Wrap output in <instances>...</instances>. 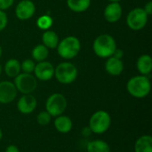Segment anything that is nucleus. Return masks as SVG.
I'll return each mask as SVG.
<instances>
[{"label":"nucleus","mask_w":152,"mask_h":152,"mask_svg":"<svg viewBox=\"0 0 152 152\" xmlns=\"http://www.w3.org/2000/svg\"><path fill=\"white\" fill-rule=\"evenodd\" d=\"M93 50L98 57L107 59L113 56L115 51L117 50L116 40L109 34H102L94 39Z\"/></svg>","instance_id":"obj_1"},{"label":"nucleus","mask_w":152,"mask_h":152,"mask_svg":"<svg viewBox=\"0 0 152 152\" xmlns=\"http://www.w3.org/2000/svg\"><path fill=\"white\" fill-rule=\"evenodd\" d=\"M151 89L150 78L144 75L131 77L126 84V90L134 98L142 99L146 97Z\"/></svg>","instance_id":"obj_2"},{"label":"nucleus","mask_w":152,"mask_h":152,"mask_svg":"<svg viewBox=\"0 0 152 152\" xmlns=\"http://www.w3.org/2000/svg\"><path fill=\"white\" fill-rule=\"evenodd\" d=\"M56 48L58 54L61 58L65 60H71L79 53L81 50V44L77 37L69 36L60 41Z\"/></svg>","instance_id":"obj_3"},{"label":"nucleus","mask_w":152,"mask_h":152,"mask_svg":"<svg viewBox=\"0 0 152 152\" xmlns=\"http://www.w3.org/2000/svg\"><path fill=\"white\" fill-rule=\"evenodd\" d=\"M111 125L110 115L105 110H97L89 119V128L92 133L102 134L107 132Z\"/></svg>","instance_id":"obj_4"},{"label":"nucleus","mask_w":152,"mask_h":152,"mask_svg":"<svg viewBox=\"0 0 152 152\" xmlns=\"http://www.w3.org/2000/svg\"><path fill=\"white\" fill-rule=\"evenodd\" d=\"M54 77L61 84H71L77 77V69L71 62H61L54 69Z\"/></svg>","instance_id":"obj_5"},{"label":"nucleus","mask_w":152,"mask_h":152,"mask_svg":"<svg viewBox=\"0 0 152 152\" xmlns=\"http://www.w3.org/2000/svg\"><path fill=\"white\" fill-rule=\"evenodd\" d=\"M67 99L66 97L59 93L51 94L45 102V110L52 117H58L62 115L67 109Z\"/></svg>","instance_id":"obj_6"},{"label":"nucleus","mask_w":152,"mask_h":152,"mask_svg":"<svg viewBox=\"0 0 152 152\" xmlns=\"http://www.w3.org/2000/svg\"><path fill=\"white\" fill-rule=\"evenodd\" d=\"M149 20V15L143 8L137 7L129 12L126 17V24L132 30L138 31L142 29Z\"/></svg>","instance_id":"obj_7"},{"label":"nucleus","mask_w":152,"mask_h":152,"mask_svg":"<svg viewBox=\"0 0 152 152\" xmlns=\"http://www.w3.org/2000/svg\"><path fill=\"white\" fill-rule=\"evenodd\" d=\"M17 91L23 94H30L33 93L37 86V81L35 76L28 73H20L14 77L13 82Z\"/></svg>","instance_id":"obj_8"},{"label":"nucleus","mask_w":152,"mask_h":152,"mask_svg":"<svg viewBox=\"0 0 152 152\" xmlns=\"http://www.w3.org/2000/svg\"><path fill=\"white\" fill-rule=\"evenodd\" d=\"M35 77L41 81H48L53 78L54 76V67L53 65L47 61H39L35 66L34 69Z\"/></svg>","instance_id":"obj_9"},{"label":"nucleus","mask_w":152,"mask_h":152,"mask_svg":"<svg viewBox=\"0 0 152 152\" xmlns=\"http://www.w3.org/2000/svg\"><path fill=\"white\" fill-rule=\"evenodd\" d=\"M36 12V6L31 0H21L15 8V15L19 20L30 19Z\"/></svg>","instance_id":"obj_10"},{"label":"nucleus","mask_w":152,"mask_h":152,"mask_svg":"<svg viewBox=\"0 0 152 152\" xmlns=\"http://www.w3.org/2000/svg\"><path fill=\"white\" fill-rule=\"evenodd\" d=\"M17 89L12 82H0V103L7 104L12 102L17 96Z\"/></svg>","instance_id":"obj_11"},{"label":"nucleus","mask_w":152,"mask_h":152,"mask_svg":"<svg viewBox=\"0 0 152 152\" xmlns=\"http://www.w3.org/2000/svg\"><path fill=\"white\" fill-rule=\"evenodd\" d=\"M37 105V99L31 94H23L18 102H17V109L22 114H30L32 113Z\"/></svg>","instance_id":"obj_12"},{"label":"nucleus","mask_w":152,"mask_h":152,"mask_svg":"<svg viewBox=\"0 0 152 152\" xmlns=\"http://www.w3.org/2000/svg\"><path fill=\"white\" fill-rule=\"evenodd\" d=\"M122 16V7L119 2H110L104 9V18L110 23H116Z\"/></svg>","instance_id":"obj_13"},{"label":"nucleus","mask_w":152,"mask_h":152,"mask_svg":"<svg viewBox=\"0 0 152 152\" xmlns=\"http://www.w3.org/2000/svg\"><path fill=\"white\" fill-rule=\"evenodd\" d=\"M105 70L111 76H119L124 70V62L118 57L110 56L107 58V61L105 63Z\"/></svg>","instance_id":"obj_14"},{"label":"nucleus","mask_w":152,"mask_h":152,"mask_svg":"<svg viewBox=\"0 0 152 152\" xmlns=\"http://www.w3.org/2000/svg\"><path fill=\"white\" fill-rule=\"evenodd\" d=\"M56 118L54 119V127L55 129L61 133V134H68L69 132L71 131L73 127V123L72 120L68 116H63L60 115L58 117H55Z\"/></svg>","instance_id":"obj_15"},{"label":"nucleus","mask_w":152,"mask_h":152,"mask_svg":"<svg viewBox=\"0 0 152 152\" xmlns=\"http://www.w3.org/2000/svg\"><path fill=\"white\" fill-rule=\"evenodd\" d=\"M136 68L141 75L148 76L151 74L152 69V59L149 54L141 55L136 62Z\"/></svg>","instance_id":"obj_16"},{"label":"nucleus","mask_w":152,"mask_h":152,"mask_svg":"<svg viewBox=\"0 0 152 152\" xmlns=\"http://www.w3.org/2000/svg\"><path fill=\"white\" fill-rule=\"evenodd\" d=\"M42 42H43V45L48 49H54L57 47L60 41H59V37L56 34V32H54L53 30L47 29V30H45V32L43 33Z\"/></svg>","instance_id":"obj_17"},{"label":"nucleus","mask_w":152,"mask_h":152,"mask_svg":"<svg viewBox=\"0 0 152 152\" xmlns=\"http://www.w3.org/2000/svg\"><path fill=\"white\" fill-rule=\"evenodd\" d=\"M134 152H152V137L142 135L139 137L134 144Z\"/></svg>","instance_id":"obj_18"},{"label":"nucleus","mask_w":152,"mask_h":152,"mask_svg":"<svg viewBox=\"0 0 152 152\" xmlns=\"http://www.w3.org/2000/svg\"><path fill=\"white\" fill-rule=\"evenodd\" d=\"M4 70L9 77L14 78L20 73V63L16 59H10L5 62Z\"/></svg>","instance_id":"obj_19"},{"label":"nucleus","mask_w":152,"mask_h":152,"mask_svg":"<svg viewBox=\"0 0 152 152\" xmlns=\"http://www.w3.org/2000/svg\"><path fill=\"white\" fill-rule=\"evenodd\" d=\"M86 151L87 152H110V147L102 140H94L88 142Z\"/></svg>","instance_id":"obj_20"},{"label":"nucleus","mask_w":152,"mask_h":152,"mask_svg":"<svg viewBox=\"0 0 152 152\" xmlns=\"http://www.w3.org/2000/svg\"><path fill=\"white\" fill-rule=\"evenodd\" d=\"M68 7L76 12L86 11L91 4V0H67Z\"/></svg>","instance_id":"obj_21"},{"label":"nucleus","mask_w":152,"mask_h":152,"mask_svg":"<svg viewBox=\"0 0 152 152\" xmlns=\"http://www.w3.org/2000/svg\"><path fill=\"white\" fill-rule=\"evenodd\" d=\"M31 54H32L33 59L35 61H37V62H39V61H43L46 60V58L48 57V54H49V50L43 44L37 45L33 48Z\"/></svg>","instance_id":"obj_22"},{"label":"nucleus","mask_w":152,"mask_h":152,"mask_svg":"<svg viewBox=\"0 0 152 152\" xmlns=\"http://www.w3.org/2000/svg\"><path fill=\"white\" fill-rule=\"evenodd\" d=\"M53 18L49 15H42L40 16L37 20V27L40 28V29H43V30H47L49 29L52 25H53Z\"/></svg>","instance_id":"obj_23"},{"label":"nucleus","mask_w":152,"mask_h":152,"mask_svg":"<svg viewBox=\"0 0 152 152\" xmlns=\"http://www.w3.org/2000/svg\"><path fill=\"white\" fill-rule=\"evenodd\" d=\"M52 116L46 111V110H44V111H41L37 116V123L40 125V126H47L50 124L51 120H52Z\"/></svg>","instance_id":"obj_24"},{"label":"nucleus","mask_w":152,"mask_h":152,"mask_svg":"<svg viewBox=\"0 0 152 152\" xmlns=\"http://www.w3.org/2000/svg\"><path fill=\"white\" fill-rule=\"evenodd\" d=\"M35 66H36V63L34 62V61L30 59H27L20 63V70H22L24 73L31 74L32 72H34Z\"/></svg>","instance_id":"obj_25"},{"label":"nucleus","mask_w":152,"mask_h":152,"mask_svg":"<svg viewBox=\"0 0 152 152\" xmlns=\"http://www.w3.org/2000/svg\"><path fill=\"white\" fill-rule=\"evenodd\" d=\"M7 22H8V18L6 13L4 12V11L0 10V31L5 28Z\"/></svg>","instance_id":"obj_26"},{"label":"nucleus","mask_w":152,"mask_h":152,"mask_svg":"<svg viewBox=\"0 0 152 152\" xmlns=\"http://www.w3.org/2000/svg\"><path fill=\"white\" fill-rule=\"evenodd\" d=\"M14 0H0V10L4 11L9 9L12 4H13Z\"/></svg>","instance_id":"obj_27"},{"label":"nucleus","mask_w":152,"mask_h":152,"mask_svg":"<svg viewBox=\"0 0 152 152\" xmlns=\"http://www.w3.org/2000/svg\"><path fill=\"white\" fill-rule=\"evenodd\" d=\"M144 11L146 12V13L150 16V15H151L152 13V2L151 1H149L146 4H145V6H144Z\"/></svg>","instance_id":"obj_28"},{"label":"nucleus","mask_w":152,"mask_h":152,"mask_svg":"<svg viewBox=\"0 0 152 152\" xmlns=\"http://www.w3.org/2000/svg\"><path fill=\"white\" fill-rule=\"evenodd\" d=\"M4 152H20V151L15 145H9L6 147Z\"/></svg>","instance_id":"obj_29"},{"label":"nucleus","mask_w":152,"mask_h":152,"mask_svg":"<svg viewBox=\"0 0 152 152\" xmlns=\"http://www.w3.org/2000/svg\"><path fill=\"white\" fill-rule=\"evenodd\" d=\"M2 138H3V132H2V130L0 129V141L2 140Z\"/></svg>","instance_id":"obj_30"},{"label":"nucleus","mask_w":152,"mask_h":152,"mask_svg":"<svg viewBox=\"0 0 152 152\" xmlns=\"http://www.w3.org/2000/svg\"><path fill=\"white\" fill-rule=\"evenodd\" d=\"M2 71H3V67H2V65L0 64V74L2 73Z\"/></svg>","instance_id":"obj_31"},{"label":"nucleus","mask_w":152,"mask_h":152,"mask_svg":"<svg viewBox=\"0 0 152 152\" xmlns=\"http://www.w3.org/2000/svg\"><path fill=\"white\" fill-rule=\"evenodd\" d=\"M110 2H119V1H121V0H109Z\"/></svg>","instance_id":"obj_32"},{"label":"nucleus","mask_w":152,"mask_h":152,"mask_svg":"<svg viewBox=\"0 0 152 152\" xmlns=\"http://www.w3.org/2000/svg\"><path fill=\"white\" fill-rule=\"evenodd\" d=\"M1 55H2V47L0 45V58H1Z\"/></svg>","instance_id":"obj_33"}]
</instances>
